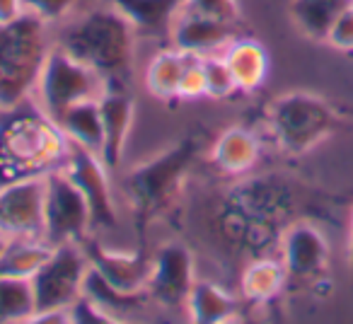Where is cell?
I'll use <instances>...</instances> for the list:
<instances>
[{
    "mask_svg": "<svg viewBox=\"0 0 353 324\" xmlns=\"http://www.w3.org/2000/svg\"><path fill=\"white\" fill-rule=\"evenodd\" d=\"M184 307H187L192 322L221 324V322H232L237 310H240V305H237L235 295L228 293V290L221 288L218 283H211V281H196Z\"/></svg>",
    "mask_w": 353,
    "mask_h": 324,
    "instance_id": "obj_19",
    "label": "cell"
},
{
    "mask_svg": "<svg viewBox=\"0 0 353 324\" xmlns=\"http://www.w3.org/2000/svg\"><path fill=\"white\" fill-rule=\"evenodd\" d=\"M232 80L237 85V92H256L266 83L269 75V54L252 37H237L225 51H223Z\"/></svg>",
    "mask_w": 353,
    "mask_h": 324,
    "instance_id": "obj_16",
    "label": "cell"
},
{
    "mask_svg": "<svg viewBox=\"0 0 353 324\" xmlns=\"http://www.w3.org/2000/svg\"><path fill=\"white\" fill-rule=\"evenodd\" d=\"M269 126L281 150L303 155L339 126V114L317 94L290 92L271 104Z\"/></svg>",
    "mask_w": 353,
    "mask_h": 324,
    "instance_id": "obj_4",
    "label": "cell"
},
{
    "mask_svg": "<svg viewBox=\"0 0 353 324\" xmlns=\"http://www.w3.org/2000/svg\"><path fill=\"white\" fill-rule=\"evenodd\" d=\"M90 274V259L80 242H65L51 250V256L32 276L37 298V314L51 310H70L83 295L85 279Z\"/></svg>",
    "mask_w": 353,
    "mask_h": 324,
    "instance_id": "obj_6",
    "label": "cell"
},
{
    "mask_svg": "<svg viewBox=\"0 0 353 324\" xmlns=\"http://www.w3.org/2000/svg\"><path fill=\"white\" fill-rule=\"evenodd\" d=\"M54 245L44 237H15L6 242V250L0 252V276L12 279H30L44 266L51 256Z\"/></svg>",
    "mask_w": 353,
    "mask_h": 324,
    "instance_id": "obj_22",
    "label": "cell"
},
{
    "mask_svg": "<svg viewBox=\"0 0 353 324\" xmlns=\"http://www.w3.org/2000/svg\"><path fill=\"white\" fill-rule=\"evenodd\" d=\"M201 97H206V70H203V59L189 56V63H187V68H184L176 99H182V102H196V99H201Z\"/></svg>",
    "mask_w": 353,
    "mask_h": 324,
    "instance_id": "obj_28",
    "label": "cell"
},
{
    "mask_svg": "<svg viewBox=\"0 0 353 324\" xmlns=\"http://www.w3.org/2000/svg\"><path fill=\"white\" fill-rule=\"evenodd\" d=\"M187 63H189V54L174 49L172 44L167 49H160L150 59L145 75H143L148 92L157 99H176Z\"/></svg>",
    "mask_w": 353,
    "mask_h": 324,
    "instance_id": "obj_24",
    "label": "cell"
},
{
    "mask_svg": "<svg viewBox=\"0 0 353 324\" xmlns=\"http://www.w3.org/2000/svg\"><path fill=\"white\" fill-rule=\"evenodd\" d=\"M94 232L92 211L63 170L46 174L44 240L51 245L85 242Z\"/></svg>",
    "mask_w": 353,
    "mask_h": 324,
    "instance_id": "obj_7",
    "label": "cell"
},
{
    "mask_svg": "<svg viewBox=\"0 0 353 324\" xmlns=\"http://www.w3.org/2000/svg\"><path fill=\"white\" fill-rule=\"evenodd\" d=\"M327 41L339 51H353V6H348L339 15V20L334 22L332 32H329Z\"/></svg>",
    "mask_w": 353,
    "mask_h": 324,
    "instance_id": "obj_30",
    "label": "cell"
},
{
    "mask_svg": "<svg viewBox=\"0 0 353 324\" xmlns=\"http://www.w3.org/2000/svg\"><path fill=\"white\" fill-rule=\"evenodd\" d=\"M59 126L63 128L70 145L83 148L90 152H102L104 128H102V112H99V99H88L75 107L65 109L59 119Z\"/></svg>",
    "mask_w": 353,
    "mask_h": 324,
    "instance_id": "obj_20",
    "label": "cell"
},
{
    "mask_svg": "<svg viewBox=\"0 0 353 324\" xmlns=\"http://www.w3.org/2000/svg\"><path fill=\"white\" fill-rule=\"evenodd\" d=\"M75 3L78 0H20L22 15L37 17L49 27L68 20L75 10Z\"/></svg>",
    "mask_w": 353,
    "mask_h": 324,
    "instance_id": "obj_27",
    "label": "cell"
},
{
    "mask_svg": "<svg viewBox=\"0 0 353 324\" xmlns=\"http://www.w3.org/2000/svg\"><path fill=\"white\" fill-rule=\"evenodd\" d=\"M259 138L245 126H230L216 138L211 148V160L225 174H245L259 162Z\"/></svg>",
    "mask_w": 353,
    "mask_h": 324,
    "instance_id": "obj_17",
    "label": "cell"
},
{
    "mask_svg": "<svg viewBox=\"0 0 353 324\" xmlns=\"http://www.w3.org/2000/svg\"><path fill=\"white\" fill-rule=\"evenodd\" d=\"M70 148L59 121L34 99L0 109V184L56 172Z\"/></svg>",
    "mask_w": 353,
    "mask_h": 324,
    "instance_id": "obj_2",
    "label": "cell"
},
{
    "mask_svg": "<svg viewBox=\"0 0 353 324\" xmlns=\"http://www.w3.org/2000/svg\"><path fill=\"white\" fill-rule=\"evenodd\" d=\"M184 8L192 12H201V15L218 17V20L228 22H237V17H240L237 0H184Z\"/></svg>",
    "mask_w": 353,
    "mask_h": 324,
    "instance_id": "obj_29",
    "label": "cell"
},
{
    "mask_svg": "<svg viewBox=\"0 0 353 324\" xmlns=\"http://www.w3.org/2000/svg\"><path fill=\"white\" fill-rule=\"evenodd\" d=\"M203 70H206V97L225 99L232 92H237V85L232 80V73L228 68L225 59L221 56H208L203 59Z\"/></svg>",
    "mask_w": 353,
    "mask_h": 324,
    "instance_id": "obj_26",
    "label": "cell"
},
{
    "mask_svg": "<svg viewBox=\"0 0 353 324\" xmlns=\"http://www.w3.org/2000/svg\"><path fill=\"white\" fill-rule=\"evenodd\" d=\"M37 298L30 279L0 276V322H32Z\"/></svg>",
    "mask_w": 353,
    "mask_h": 324,
    "instance_id": "obj_25",
    "label": "cell"
},
{
    "mask_svg": "<svg viewBox=\"0 0 353 324\" xmlns=\"http://www.w3.org/2000/svg\"><path fill=\"white\" fill-rule=\"evenodd\" d=\"M107 80L85 65L83 61L73 59L61 46H51L46 63L41 68L39 83L34 90V102L49 117L59 119L65 109L75 107L88 99H99L107 90Z\"/></svg>",
    "mask_w": 353,
    "mask_h": 324,
    "instance_id": "obj_5",
    "label": "cell"
},
{
    "mask_svg": "<svg viewBox=\"0 0 353 324\" xmlns=\"http://www.w3.org/2000/svg\"><path fill=\"white\" fill-rule=\"evenodd\" d=\"M6 242H8V240H6V237H3V235H0V252H3V250H6Z\"/></svg>",
    "mask_w": 353,
    "mask_h": 324,
    "instance_id": "obj_33",
    "label": "cell"
},
{
    "mask_svg": "<svg viewBox=\"0 0 353 324\" xmlns=\"http://www.w3.org/2000/svg\"><path fill=\"white\" fill-rule=\"evenodd\" d=\"M237 39L235 22L208 17L201 12H192L187 8L179 10L170 30V44L196 59L221 56Z\"/></svg>",
    "mask_w": 353,
    "mask_h": 324,
    "instance_id": "obj_12",
    "label": "cell"
},
{
    "mask_svg": "<svg viewBox=\"0 0 353 324\" xmlns=\"http://www.w3.org/2000/svg\"><path fill=\"white\" fill-rule=\"evenodd\" d=\"M80 245L90 259V269L97 276H102L112 288L121 290V293H148L152 259H145L143 254H133V252L102 247L92 235Z\"/></svg>",
    "mask_w": 353,
    "mask_h": 324,
    "instance_id": "obj_13",
    "label": "cell"
},
{
    "mask_svg": "<svg viewBox=\"0 0 353 324\" xmlns=\"http://www.w3.org/2000/svg\"><path fill=\"white\" fill-rule=\"evenodd\" d=\"M22 15L20 0H0V22H10Z\"/></svg>",
    "mask_w": 353,
    "mask_h": 324,
    "instance_id": "obj_31",
    "label": "cell"
},
{
    "mask_svg": "<svg viewBox=\"0 0 353 324\" xmlns=\"http://www.w3.org/2000/svg\"><path fill=\"white\" fill-rule=\"evenodd\" d=\"M348 6H353V0H293L288 10L295 27L307 39L327 41L334 22Z\"/></svg>",
    "mask_w": 353,
    "mask_h": 324,
    "instance_id": "obj_23",
    "label": "cell"
},
{
    "mask_svg": "<svg viewBox=\"0 0 353 324\" xmlns=\"http://www.w3.org/2000/svg\"><path fill=\"white\" fill-rule=\"evenodd\" d=\"M46 177L17 179L0 184V235L44 237Z\"/></svg>",
    "mask_w": 353,
    "mask_h": 324,
    "instance_id": "obj_8",
    "label": "cell"
},
{
    "mask_svg": "<svg viewBox=\"0 0 353 324\" xmlns=\"http://www.w3.org/2000/svg\"><path fill=\"white\" fill-rule=\"evenodd\" d=\"M51 27L30 15L0 22V109L34 99L54 37Z\"/></svg>",
    "mask_w": 353,
    "mask_h": 324,
    "instance_id": "obj_3",
    "label": "cell"
},
{
    "mask_svg": "<svg viewBox=\"0 0 353 324\" xmlns=\"http://www.w3.org/2000/svg\"><path fill=\"white\" fill-rule=\"evenodd\" d=\"M136 27L99 0V6L61 22L54 44L97 70L109 88H128L136 68Z\"/></svg>",
    "mask_w": 353,
    "mask_h": 324,
    "instance_id": "obj_1",
    "label": "cell"
},
{
    "mask_svg": "<svg viewBox=\"0 0 353 324\" xmlns=\"http://www.w3.org/2000/svg\"><path fill=\"white\" fill-rule=\"evenodd\" d=\"M348 266L353 274V223H351V237H348Z\"/></svg>",
    "mask_w": 353,
    "mask_h": 324,
    "instance_id": "obj_32",
    "label": "cell"
},
{
    "mask_svg": "<svg viewBox=\"0 0 353 324\" xmlns=\"http://www.w3.org/2000/svg\"><path fill=\"white\" fill-rule=\"evenodd\" d=\"M329 245L317 227L307 223L290 225L281 237V261L288 279L312 281L327 269Z\"/></svg>",
    "mask_w": 353,
    "mask_h": 324,
    "instance_id": "obj_14",
    "label": "cell"
},
{
    "mask_svg": "<svg viewBox=\"0 0 353 324\" xmlns=\"http://www.w3.org/2000/svg\"><path fill=\"white\" fill-rule=\"evenodd\" d=\"M99 112H102L104 128V143L99 157L107 162L109 170H114L123 160L128 133H131L133 117H136V99L131 97L128 88H107L99 97Z\"/></svg>",
    "mask_w": 353,
    "mask_h": 324,
    "instance_id": "obj_15",
    "label": "cell"
},
{
    "mask_svg": "<svg viewBox=\"0 0 353 324\" xmlns=\"http://www.w3.org/2000/svg\"><path fill=\"white\" fill-rule=\"evenodd\" d=\"M288 274H285V266L281 259H269V256H261L254 259L245 266L240 276V290L242 298L247 303L264 305L269 300H274L276 295L283 290Z\"/></svg>",
    "mask_w": 353,
    "mask_h": 324,
    "instance_id": "obj_21",
    "label": "cell"
},
{
    "mask_svg": "<svg viewBox=\"0 0 353 324\" xmlns=\"http://www.w3.org/2000/svg\"><path fill=\"white\" fill-rule=\"evenodd\" d=\"M189 152H194V145L167 150L155 162H148L145 168L136 170L128 182L131 201L148 213L157 211L179 187V179L189 165Z\"/></svg>",
    "mask_w": 353,
    "mask_h": 324,
    "instance_id": "obj_11",
    "label": "cell"
},
{
    "mask_svg": "<svg viewBox=\"0 0 353 324\" xmlns=\"http://www.w3.org/2000/svg\"><path fill=\"white\" fill-rule=\"evenodd\" d=\"M65 174L70 182L80 189V194L88 201L92 211L94 230H112L117 225V206H114V192L109 182L107 162L97 152L83 150V148H70L68 160L63 162Z\"/></svg>",
    "mask_w": 353,
    "mask_h": 324,
    "instance_id": "obj_9",
    "label": "cell"
},
{
    "mask_svg": "<svg viewBox=\"0 0 353 324\" xmlns=\"http://www.w3.org/2000/svg\"><path fill=\"white\" fill-rule=\"evenodd\" d=\"M194 283V256L179 242H167L152 256L148 295L162 307H184Z\"/></svg>",
    "mask_w": 353,
    "mask_h": 324,
    "instance_id": "obj_10",
    "label": "cell"
},
{
    "mask_svg": "<svg viewBox=\"0 0 353 324\" xmlns=\"http://www.w3.org/2000/svg\"><path fill=\"white\" fill-rule=\"evenodd\" d=\"M119 10L138 32L170 37L172 22L184 8V0H102Z\"/></svg>",
    "mask_w": 353,
    "mask_h": 324,
    "instance_id": "obj_18",
    "label": "cell"
}]
</instances>
